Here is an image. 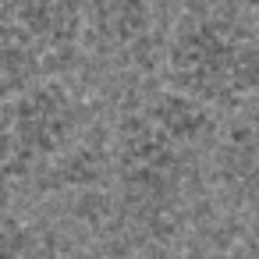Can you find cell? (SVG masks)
<instances>
[{
    "label": "cell",
    "instance_id": "3957f363",
    "mask_svg": "<svg viewBox=\"0 0 259 259\" xmlns=\"http://www.w3.org/2000/svg\"><path fill=\"white\" fill-rule=\"evenodd\" d=\"M89 100L68 78L0 93V192L43 185L96 135Z\"/></svg>",
    "mask_w": 259,
    "mask_h": 259
},
{
    "label": "cell",
    "instance_id": "7a4b0ae2",
    "mask_svg": "<svg viewBox=\"0 0 259 259\" xmlns=\"http://www.w3.org/2000/svg\"><path fill=\"white\" fill-rule=\"evenodd\" d=\"M160 71L163 85L220 117L238 114L259 103V25L245 8L192 4L167 29Z\"/></svg>",
    "mask_w": 259,
    "mask_h": 259
},
{
    "label": "cell",
    "instance_id": "5b68a950",
    "mask_svg": "<svg viewBox=\"0 0 259 259\" xmlns=\"http://www.w3.org/2000/svg\"><path fill=\"white\" fill-rule=\"evenodd\" d=\"M85 57L114 71H146L160 64L167 43L163 0H82Z\"/></svg>",
    "mask_w": 259,
    "mask_h": 259
},
{
    "label": "cell",
    "instance_id": "52a82bcc",
    "mask_svg": "<svg viewBox=\"0 0 259 259\" xmlns=\"http://www.w3.org/2000/svg\"><path fill=\"white\" fill-rule=\"evenodd\" d=\"M241 8H245V11H248V18L259 25V0H241Z\"/></svg>",
    "mask_w": 259,
    "mask_h": 259
},
{
    "label": "cell",
    "instance_id": "6da1fadb",
    "mask_svg": "<svg viewBox=\"0 0 259 259\" xmlns=\"http://www.w3.org/2000/svg\"><path fill=\"white\" fill-rule=\"evenodd\" d=\"M220 114L163 85L121 110L110 132V181L124 220L167 234L213 160Z\"/></svg>",
    "mask_w": 259,
    "mask_h": 259
},
{
    "label": "cell",
    "instance_id": "277c9868",
    "mask_svg": "<svg viewBox=\"0 0 259 259\" xmlns=\"http://www.w3.org/2000/svg\"><path fill=\"white\" fill-rule=\"evenodd\" d=\"M82 57V0H0V93L68 78Z\"/></svg>",
    "mask_w": 259,
    "mask_h": 259
},
{
    "label": "cell",
    "instance_id": "8992f818",
    "mask_svg": "<svg viewBox=\"0 0 259 259\" xmlns=\"http://www.w3.org/2000/svg\"><path fill=\"white\" fill-rule=\"evenodd\" d=\"M209 170L220 195L234 209L259 217V103L238 110L227 124H220Z\"/></svg>",
    "mask_w": 259,
    "mask_h": 259
}]
</instances>
